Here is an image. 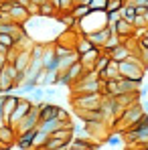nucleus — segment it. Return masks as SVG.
Wrapping results in <instances>:
<instances>
[{"label": "nucleus", "instance_id": "1", "mask_svg": "<svg viewBox=\"0 0 148 150\" xmlns=\"http://www.w3.org/2000/svg\"><path fill=\"white\" fill-rule=\"evenodd\" d=\"M101 101H103L101 91H93V93H77V98L73 96L71 103L75 110H99Z\"/></svg>", "mask_w": 148, "mask_h": 150}, {"label": "nucleus", "instance_id": "2", "mask_svg": "<svg viewBox=\"0 0 148 150\" xmlns=\"http://www.w3.org/2000/svg\"><path fill=\"white\" fill-rule=\"evenodd\" d=\"M39 122H41V101L33 103L30 110H28V114L16 124V134H21V132H25V130H30V128H37Z\"/></svg>", "mask_w": 148, "mask_h": 150}, {"label": "nucleus", "instance_id": "3", "mask_svg": "<svg viewBox=\"0 0 148 150\" xmlns=\"http://www.w3.org/2000/svg\"><path fill=\"white\" fill-rule=\"evenodd\" d=\"M30 105H33V101L28 100V98H21L18 103H16V108H14V112H12V116H10V120H8L6 124H10V126H14V128H16V124H18L26 114H28Z\"/></svg>", "mask_w": 148, "mask_h": 150}, {"label": "nucleus", "instance_id": "4", "mask_svg": "<svg viewBox=\"0 0 148 150\" xmlns=\"http://www.w3.org/2000/svg\"><path fill=\"white\" fill-rule=\"evenodd\" d=\"M51 118H61V120H69L67 112L59 105H53V103H45L41 101V120H51Z\"/></svg>", "mask_w": 148, "mask_h": 150}, {"label": "nucleus", "instance_id": "5", "mask_svg": "<svg viewBox=\"0 0 148 150\" xmlns=\"http://www.w3.org/2000/svg\"><path fill=\"white\" fill-rule=\"evenodd\" d=\"M16 142V128L10 124L0 126V148H14Z\"/></svg>", "mask_w": 148, "mask_h": 150}, {"label": "nucleus", "instance_id": "6", "mask_svg": "<svg viewBox=\"0 0 148 150\" xmlns=\"http://www.w3.org/2000/svg\"><path fill=\"white\" fill-rule=\"evenodd\" d=\"M99 55H101V47H91L89 51H85V53L79 55V61H81V65H83L85 71H93V65H96Z\"/></svg>", "mask_w": 148, "mask_h": 150}, {"label": "nucleus", "instance_id": "7", "mask_svg": "<svg viewBox=\"0 0 148 150\" xmlns=\"http://www.w3.org/2000/svg\"><path fill=\"white\" fill-rule=\"evenodd\" d=\"M134 55V49H130V43L128 41H122L118 47H114V49L110 51V57H112V61H116V63H120L124 59H130Z\"/></svg>", "mask_w": 148, "mask_h": 150}, {"label": "nucleus", "instance_id": "8", "mask_svg": "<svg viewBox=\"0 0 148 150\" xmlns=\"http://www.w3.org/2000/svg\"><path fill=\"white\" fill-rule=\"evenodd\" d=\"M140 89V81L128 79V77H118V93H138Z\"/></svg>", "mask_w": 148, "mask_h": 150}, {"label": "nucleus", "instance_id": "9", "mask_svg": "<svg viewBox=\"0 0 148 150\" xmlns=\"http://www.w3.org/2000/svg\"><path fill=\"white\" fill-rule=\"evenodd\" d=\"M110 28H112V33H116L118 37H122V39H126V37H130L132 33H134V25H130L126 18H120V21H116L114 25H110Z\"/></svg>", "mask_w": 148, "mask_h": 150}, {"label": "nucleus", "instance_id": "10", "mask_svg": "<svg viewBox=\"0 0 148 150\" xmlns=\"http://www.w3.org/2000/svg\"><path fill=\"white\" fill-rule=\"evenodd\" d=\"M18 100H21V96H12V93H6V96H4V101H2L4 122H8V120H10V116H12V112H14V108H16Z\"/></svg>", "mask_w": 148, "mask_h": 150}, {"label": "nucleus", "instance_id": "11", "mask_svg": "<svg viewBox=\"0 0 148 150\" xmlns=\"http://www.w3.org/2000/svg\"><path fill=\"white\" fill-rule=\"evenodd\" d=\"M10 18H12L14 23H21V25H25L26 21L30 18V14H28L26 6H21V4H12V6H10Z\"/></svg>", "mask_w": 148, "mask_h": 150}, {"label": "nucleus", "instance_id": "12", "mask_svg": "<svg viewBox=\"0 0 148 150\" xmlns=\"http://www.w3.org/2000/svg\"><path fill=\"white\" fill-rule=\"evenodd\" d=\"M12 63H14V67L18 71H25L26 67H28V63H30V49H18Z\"/></svg>", "mask_w": 148, "mask_h": 150}, {"label": "nucleus", "instance_id": "13", "mask_svg": "<svg viewBox=\"0 0 148 150\" xmlns=\"http://www.w3.org/2000/svg\"><path fill=\"white\" fill-rule=\"evenodd\" d=\"M98 75H99V79H101V81H106V79H118V77H120L118 63H116V61H110V63H108V67H103Z\"/></svg>", "mask_w": 148, "mask_h": 150}, {"label": "nucleus", "instance_id": "14", "mask_svg": "<svg viewBox=\"0 0 148 150\" xmlns=\"http://www.w3.org/2000/svg\"><path fill=\"white\" fill-rule=\"evenodd\" d=\"M91 148H98V144H93L89 138H79V136L71 138V150H91Z\"/></svg>", "mask_w": 148, "mask_h": 150}, {"label": "nucleus", "instance_id": "15", "mask_svg": "<svg viewBox=\"0 0 148 150\" xmlns=\"http://www.w3.org/2000/svg\"><path fill=\"white\" fill-rule=\"evenodd\" d=\"M85 73V69H83V65H81V61H75L73 65H69L67 69H65V75L69 77V81L73 83V81H77L81 75Z\"/></svg>", "mask_w": 148, "mask_h": 150}, {"label": "nucleus", "instance_id": "16", "mask_svg": "<svg viewBox=\"0 0 148 150\" xmlns=\"http://www.w3.org/2000/svg\"><path fill=\"white\" fill-rule=\"evenodd\" d=\"M75 61H79V53H77V51H71L69 55L59 57V71H65L69 65H73Z\"/></svg>", "mask_w": 148, "mask_h": 150}, {"label": "nucleus", "instance_id": "17", "mask_svg": "<svg viewBox=\"0 0 148 150\" xmlns=\"http://www.w3.org/2000/svg\"><path fill=\"white\" fill-rule=\"evenodd\" d=\"M59 10H57V6L51 2V0H47V2H43L41 4V10H39V14L41 16H45V18H51V16H55Z\"/></svg>", "mask_w": 148, "mask_h": 150}, {"label": "nucleus", "instance_id": "18", "mask_svg": "<svg viewBox=\"0 0 148 150\" xmlns=\"http://www.w3.org/2000/svg\"><path fill=\"white\" fill-rule=\"evenodd\" d=\"M47 140H49V134H47L45 130H39V128H37L35 138H33V148H43Z\"/></svg>", "mask_w": 148, "mask_h": 150}, {"label": "nucleus", "instance_id": "19", "mask_svg": "<svg viewBox=\"0 0 148 150\" xmlns=\"http://www.w3.org/2000/svg\"><path fill=\"white\" fill-rule=\"evenodd\" d=\"M122 43V37H118L116 33H112L110 37H108V41L103 43V47H101V51H106V53H110V51L114 49V47H118Z\"/></svg>", "mask_w": 148, "mask_h": 150}, {"label": "nucleus", "instance_id": "20", "mask_svg": "<svg viewBox=\"0 0 148 150\" xmlns=\"http://www.w3.org/2000/svg\"><path fill=\"white\" fill-rule=\"evenodd\" d=\"M112 61V57H110V53H106V51H101V55L98 57V61H96V65H93V71L99 73L103 67H108V63Z\"/></svg>", "mask_w": 148, "mask_h": 150}, {"label": "nucleus", "instance_id": "21", "mask_svg": "<svg viewBox=\"0 0 148 150\" xmlns=\"http://www.w3.org/2000/svg\"><path fill=\"white\" fill-rule=\"evenodd\" d=\"M89 10H91V8H89L87 4H77V6H73V8H71V14H73L75 18L79 21V18H83Z\"/></svg>", "mask_w": 148, "mask_h": 150}, {"label": "nucleus", "instance_id": "22", "mask_svg": "<svg viewBox=\"0 0 148 150\" xmlns=\"http://www.w3.org/2000/svg\"><path fill=\"white\" fill-rule=\"evenodd\" d=\"M0 45H4V47L12 49V47L16 45V39H14L10 33H0Z\"/></svg>", "mask_w": 148, "mask_h": 150}, {"label": "nucleus", "instance_id": "23", "mask_svg": "<svg viewBox=\"0 0 148 150\" xmlns=\"http://www.w3.org/2000/svg\"><path fill=\"white\" fill-rule=\"evenodd\" d=\"M124 4V0H108V6H106V12H114V10H120Z\"/></svg>", "mask_w": 148, "mask_h": 150}, {"label": "nucleus", "instance_id": "24", "mask_svg": "<svg viewBox=\"0 0 148 150\" xmlns=\"http://www.w3.org/2000/svg\"><path fill=\"white\" fill-rule=\"evenodd\" d=\"M106 6H108V0H91L89 2L91 10H106Z\"/></svg>", "mask_w": 148, "mask_h": 150}, {"label": "nucleus", "instance_id": "25", "mask_svg": "<svg viewBox=\"0 0 148 150\" xmlns=\"http://www.w3.org/2000/svg\"><path fill=\"white\" fill-rule=\"evenodd\" d=\"M108 144H122L124 138L120 136V134H112V136H108V140H106Z\"/></svg>", "mask_w": 148, "mask_h": 150}, {"label": "nucleus", "instance_id": "26", "mask_svg": "<svg viewBox=\"0 0 148 150\" xmlns=\"http://www.w3.org/2000/svg\"><path fill=\"white\" fill-rule=\"evenodd\" d=\"M140 47L148 49V37H140Z\"/></svg>", "mask_w": 148, "mask_h": 150}, {"label": "nucleus", "instance_id": "27", "mask_svg": "<svg viewBox=\"0 0 148 150\" xmlns=\"http://www.w3.org/2000/svg\"><path fill=\"white\" fill-rule=\"evenodd\" d=\"M45 96H47V98H53V96H55V89H53V87H47V89H45Z\"/></svg>", "mask_w": 148, "mask_h": 150}, {"label": "nucleus", "instance_id": "28", "mask_svg": "<svg viewBox=\"0 0 148 150\" xmlns=\"http://www.w3.org/2000/svg\"><path fill=\"white\" fill-rule=\"evenodd\" d=\"M142 110H144V116H148V101L142 103Z\"/></svg>", "mask_w": 148, "mask_h": 150}, {"label": "nucleus", "instance_id": "29", "mask_svg": "<svg viewBox=\"0 0 148 150\" xmlns=\"http://www.w3.org/2000/svg\"><path fill=\"white\" fill-rule=\"evenodd\" d=\"M33 4H43V2H47V0H30Z\"/></svg>", "mask_w": 148, "mask_h": 150}, {"label": "nucleus", "instance_id": "30", "mask_svg": "<svg viewBox=\"0 0 148 150\" xmlns=\"http://www.w3.org/2000/svg\"><path fill=\"white\" fill-rule=\"evenodd\" d=\"M144 37H148V28H146V33H144Z\"/></svg>", "mask_w": 148, "mask_h": 150}]
</instances>
